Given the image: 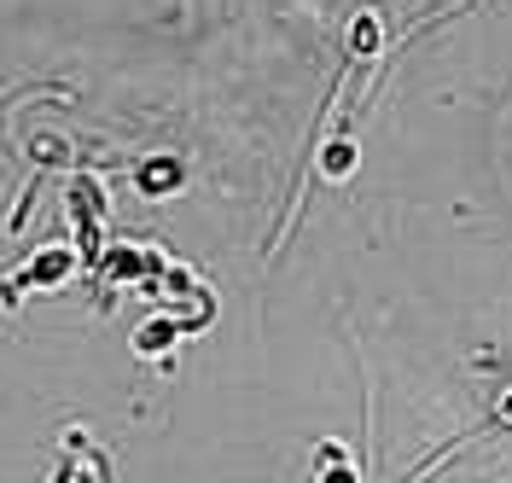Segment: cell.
<instances>
[{
    "mask_svg": "<svg viewBox=\"0 0 512 483\" xmlns=\"http://www.w3.org/2000/svg\"><path fill=\"white\" fill-rule=\"evenodd\" d=\"M64 216H70V245L82 262L105 257V181L94 169H70L64 181Z\"/></svg>",
    "mask_w": 512,
    "mask_h": 483,
    "instance_id": "obj_1",
    "label": "cell"
},
{
    "mask_svg": "<svg viewBox=\"0 0 512 483\" xmlns=\"http://www.w3.org/2000/svg\"><path fill=\"white\" fill-rule=\"evenodd\" d=\"M76 268H82V257H76V245H64V239H53V245H41V251H35V257L24 262V268H18V274H6V280H0V309L12 315L24 291H53V286H64V280H70Z\"/></svg>",
    "mask_w": 512,
    "mask_h": 483,
    "instance_id": "obj_2",
    "label": "cell"
},
{
    "mask_svg": "<svg viewBox=\"0 0 512 483\" xmlns=\"http://www.w3.org/2000/svg\"><path fill=\"white\" fill-rule=\"evenodd\" d=\"M187 187V158L181 152H152L134 163V193L140 198H175Z\"/></svg>",
    "mask_w": 512,
    "mask_h": 483,
    "instance_id": "obj_3",
    "label": "cell"
},
{
    "mask_svg": "<svg viewBox=\"0 0 512 483\" xmlns=\"http://www.w3.org/2000/svg\"><path fill=\"white\" fill-rule=\"evenodd\" d=\"M192 326L181 321V315H158V321H146L140 332H134V355H163V350H175V338H187Z\"/></svg>",
    "mask_w": 512,
    "mask_h": 483,
    "instance_id": "obj_4",
    "label": "cell"
},
{
    "mask_svg": "<svg viewBox=\"0 0 512 483\" xmlns=\"http://www.w3.org/2000/svg\"><path fill=\"white\" fill-rule=\"evenodd\" d=\"M315 483H361V472H355V460L344 443H320L315 449Z\"/></svg>",
    "mask_w": 512,
    "mask_h": 483,
    "instance_id": "obj_5",
    "label": "cell"
},
{
    "mask_svg": "<svg viewBox=\"0 0 512 483\" xmlns=\"http://www.w3.org/2000/svg\"><path fill=\"white\" fill-rule=\"evenodd\" d=\"M355 163H361V152H355L350 134H332V140L320 146V175H326V181H350Z\"/></svg>",
    "mask_w": 512,
    "mask_h": 483,
    "instance_id": "obj_6",
    "label": "cell"
},
{
    "mask_svg": "<svg viewBox=\"0 0 512 483\" xmlns=\"http://www.w3.org/2000/svg\"><path fill=\"white\" fill-rule=\"evenodd\" d=\"M379 47H384L379 12H355V24H350V59H373Z\"/></svg>",
    "mask_w": 512,
    "mask_h": 483,
    "instance_id": "obj_7",
    "label": "cell"
},
{
    "mask_svg": "<svg viewBox=\"0 0 512 483\" xmlns=\"http://www.w3.org/2000/svg\"><path fill=\"white\" fill-rule=\"evenodd\" d=\"M53 483H94V478H88L82 466H64V472H59V478H53Z\"/></svg>",
    "mask_w": 512,
    "mask_h": 483,
    "instance_id": "obj_8",
    "label": "cell"
},
{
    "mask_svg": "<svg viewBox=\"0 0 512 483\" xmlns=\"http://www.w3.org/2000/svg\"><path fill=\"white\" fill-rule=\"evenodd\" d=\"M495 419H501V425H512V390L501 396V414H495Z\"/></svg>",
    "mask_w": 512,
    "mask_h": 483,
    "instance_id": "obj_9",
    "label": "cell"
}]
</instances>
